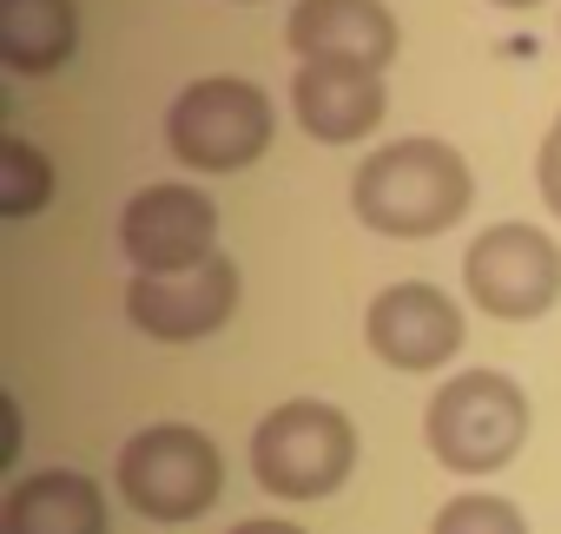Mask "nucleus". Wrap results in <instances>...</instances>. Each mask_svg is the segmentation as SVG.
Instances as JSON below:
<instances>
[{
    "instance_id": "nucleus-1",
    "label": "nucleus",
    "mask_w": 561,
    "mask_h": 534,
    "mask_svg": "<svg viewBox=\"0 0 561 534\" xmlns=\"http://www.w3.org/2000/svg\"><path fill=\"white\" fill-rule=\"evenodd\" d=\"M469 198L476 172L449 139H390L351 172V211L377 237H443Z\"/></svg>"
},
{
    "instance_id": "nucleus-2",
    "label": "nucleus",
    "mask_w": 561,
    "mask_h": 534,
    "mask_svg": "<svg viewBox=\"0 0 561 534\" xmlns=\"http://www.w3.org/2000/svg\"><path fill=\"white\" fill-rule=\"evenodd\" d=\"M357 468V422L337 403L298 396L251 429V475L277 501H324Z\"/></svg>"
},
{
    "instance_id": "nucleus-3",
    "label": "nucleus",
    "mask_w": 561,
    "mask_h": 534,
    "mask_svg": "<svg viewBox=\"0 0 561 534\" xmlns=\"http://www.w3.org/2000/svg\"><path fill=\"white\" fill-rule=\"evenodd\" d=\"M430 455L456 475H495L528 442V390L502 370H462L430 396Z\"/></svg>"
},
{
    "instance_id": "nucleus-4",
    "label": "nucleus",
    "mask_w": 561,
    "mask_h": 534,
    "mask_svg": "<svg viewBox=\"0 0 561 534\" xmlns=\"http://www.w3.org/2000/svg\"><path fill=\"white\" fill-rule=\"evenodd\" d=\"M271 132H277V113H271L264 86H251L238 73L192 80L165 113V146L192 172H244L271 152Z\"/></svg>"
},
{
    "instance_id": "nucleus-5",
    "label": "nucleus",
    "mask_w": 561,
    "mask_h": 534,
    "mask_svg": "<svg viewBox=\"0 0 561 534\" xmlns=\"http://www.w3.org/2000/svg\"><path fill=\"white\" fill-rule=\"evenodd\" d=\"M119 495L146 521H198L225 488V455L192 422H152L119 449Z\"/></svg>"
},
{
    "instance_id": "nucleus-6",
    "label": "nucleus",
    "mask_w": 561,
    "mask_h": 534,
    "mask_svg": "<svg viewBox=\"0 0 561 534\" xmlns=\"http://www.w3.org/2000/svg\"><path fill=\"white\" fill-rule=\"evenodd\" d=\"M462 291L476 298L482 317H502V324L548 317L561 298V244L522 218L489 224L462 251Z\"/></svg>"
},
{
    "instance_id": "nucleus-7",
    "label": "nucleus",
    "mask_w": 561,
    "mask_h": 534,
    "mask_svg": "<svg viewBox=\"0 0 561 534\" xmlns=\"http://www.w3.org/2000/svg\"><path fill=\"white\" fill-rule=\"evenodd\" d=\"M238 311V264L218 251L192 271H139L126 285V317L152 344H205Z\"/></svg>"
},
{
    "instance_id": "nucleus-8",
    "label": "nucleus",
    "mask_w": 561,
    "mask_h": 534,
    "mask_svg": "<svg viewBox=\"0 0 561 534\" xmlns=\"http://www.w3.org/2000/svg\"><path fill=\"white\" fill-rule=\"evenodd\" d=\"M119 244L139 271H192L218 257V205L198 185H146L119 211Z\"/></svg>"
},
{
    "instance_id": "nucleus-9",
    "label": "nucleus",
    "mask_w": 561,
    "mask_h": 534,
    "mask_svg": "<svg viewBox=\"0 0 561 534\" xmlns=\"http://www.w3.org/2000/svg\"><path fill=\"white\" fill-rule=\"evenodd\" d=\"M364 344L370 357H383L390 370H443L462 350V311L456 298H443L436 285H390L383 298H370L364 311Z\"/></svg>"
},
{
    "instance_id": "nucleus-10",
    "label": "nucleus",
    "mask_w": 561,
    "mask_h": 534,
    "mask_svg": "<svg viewBox=\"0 0 561 534\" xmlns=\"http://www.w3.org/2000/svg\"><path fill=\"white\" fill-rule=\"evenodd\" d=\"M383 73L357 60H305L291 80V113L318 146H357L383 126Z\"/></svg>"
},
{
    "instance_id": "nucleus-11",
    "label": "nucleus",
    "mask_w": 561,
    "mask_h": 534,
    "mask_svg": "<svg viewBox=\"0 0 561 534\" xmlns=\"http://www.w3.org/2000/svg\"><path fill=\"white\" fill-rule=\"evenodd\" d=\"M285 40L298 60H357L383 73L397 60V14L383 0H298Z\"/></svg>"
},
{
    "instance_id": "nucleus-12",
    "label": "nucleus",
    "mask_w": 561,
    "mask_h": 534,
    "mask_svg": "<svg viewBox=\"0 0 561 534\" xmlns=\"http://www.w3.org/2000/svg\"><path fill=\"white\" fill-rule=\"evenodd\" d=\"M0 534H113L106 495L80 468H41L8 488L0 501Z\"/></svg>"
},
{
    "instance_id": "nucleus-13",
    "label": "nucleus",
    "mask_w": 561,
    "mask_h": 534,
    "mask_svg": "<svg viewBox=\"0 0 561 534\" xmlns=\"http://www.w3.org/2000/svg\"><path fill=\"white\" fill-rule=\"evenodd\" d=\"M80 47L73 0H0V67L14 73H60Z\"/></svg>"
},
{
    "instance_id": "nucleus-14",
    "label": "nucleus",
    "mask_w": 561,
    "mask_h": 534,
    "mask_svg": "<svg viewBox=\"0 0 561 534\" xmlns=\"http://www.w3.org/2000/svg\"><path fill=\"white\" fill-rule=\"evenodd\" d=\"M60 172L34 139H0V218H34L41 205H54Z\"/></svg>"
},
{
    "instance_id": "nucleus-15",
    "label": "nucleus",
    "mask_w": 561,
    "mask_h": 534,
    "mask_svg": "<svg viewBox=\"0 0 561 534\" xmlns=\"http://www.w3.org/2000/svg\"><path fill=\"white\" fill-rule=\"evenodd\" d=\"M430 534H528V521H522V508H515V501L469 488V495H456V501H443V508H436Z\"/></svg>"
},
{
    "instance_id": "nucleus-16",
    "label": "nucleus",
    "mask_w": 561,
    "mask_h": 534,
    "mask_svg": "<svg viewBox=\"0 0 561 534\" xmlns=\"http://www.w3.org/2000/svg\"><path fill=\"white\" fill-rule=\"evenodd\" d=\"M535 185H541V205L561 218V139H541V159H535Z\"/></svg>"
},
{
    "instance_id": "nucleus-17",
    "label": "nucleus",
    "mask_w": 561,
    "mask_h": 534,
    "mask_svg": "<svg viewBox=\"0 0 561 534\" xmlns=\"http://www.w3.org/2000/svg\"><path fill=\"white\" fill-rule=\"evenodd\" d=\"M225 534H305V527L285 521V514H257V521H238V527H225Z\"/></svg>"
},
{
    "instance_id": "nucleus-18",
    "label": "nucleus",
    "mask_w": 561,
    "mask_h": 534,
    "mask_svg": "<svg viewBox=\"0 0 561 534\" xmlns=\"http://www.w3.org/2000/svg\"><path fill=\"white\" fill-rule=\"evenodd\" d=\"M495 8H515L522 14V8H541V0H495Z\"/></svg>"
},
{
    "instance_id": "nucleus-19",
    "label": "nucleus",
    "mask_w": 561,
    "mask_h": 534,
    "mask_svg": "<svg viewBox=\"0 0 561 534\" xmlns=\"http://www.w3.org/2000/svg\"><path fill=\"white\" fill-rule=\"evenodd\" d=\"M548 139H561V113H554V132H548Z\"/></svg>"
}]
</instances>
